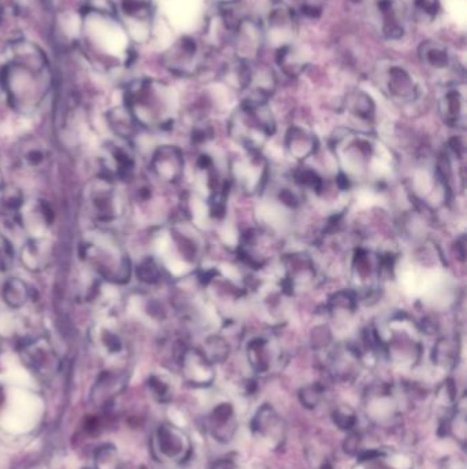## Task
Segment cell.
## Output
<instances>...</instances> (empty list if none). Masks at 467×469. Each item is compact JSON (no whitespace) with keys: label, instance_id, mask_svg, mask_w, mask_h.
<instances>
[{"label":"cell","instance_id":"8992f818","mask_svg":"<svg viewBox=\"0 0 467 469\" xmlns=\"http://www.w3.org/2000/svg\"><path fill=\"white\" fill-rule=\"evenodd\" d=\"M22 360L36 375L43 380H50L58 374L61 361L52 343L43 336L25 342L21 349Z\"/></svg>","mask_w":467,"mask_h":469},{"label":"cell","instance_id":"7a4b0ae2","mask_svg":"<svg viewBox=\"0 0 467 469\" xmlns=\"http://www.w3.org/2000/svg\"><path fill=\"white\" fill-rule=\"evenodd\" d=\"M129 113L136 124L162 128L172 121L175 96L169 87L157 82H144L129 93Z\"/></svg>","mask_w":467,"mask_h":469},{"label":"cell","instance_id":"ba28073f","mask_svg":"<svg viewBox=\"0 0 467 469\" xmlns=\"http://www.w3.org/2000/svg\"><path fill=\"white\" fill-rule=\"evenodd\" d=\"M297 18L286 3L275 0L269 4L265 14V35H269L273 43H279V47L292 43L296 32Z\"/></svg>","mask_w":467,"mask_h":469},{"label":"cell","instance_id":"ffe728a7","mask_svg":"<svg viewBox=\"0 0 467 469\" xmlns=\"http://www.w3.org/2000/svg\"><path fill=\"white\" fill-rule=\"evenodd\" d=\"M18 160L23 168L29 171H40L47 165L50 160V151L43 142L29 137L19 146Z\"/></svg>","mask_w":467,"mask_h":469},{"label":"cell","instance_id":"74e56055","mask_svg":"<svg viewBox=\"0 0 467 469\" xmlns=\"http://www.w3.org/2000/svg\"><path fill=\"white\" fill-rule=\"evenodd\" d=\"M8 269V256L0 250V275Z\"/></svg>","mask_w":467,"mask_h":469},{"label":"cell","instance_id":"277c9868","mask_svg":"<svg viewBox=\"0 0 467 469\" xmlns=\"http://www.w3.org/2000/svg\"><path fill=\"white\" fill-rule=\"evenodd\" d=\"M154 459L166 466L186 463L192 454V442L184 430L173 424L159 425L151 437Z\"/></svg>","mask_w":467,"mask_h":469},{"label":"cell","instance_id":"d6986e66","mask_svg":"<svg viewBox=\"0 0 467 469\" xmlns=\"http://www.w3.org/2000/svg\"><path fill=\"white\" fill-rule=\"evenodd\" d=\"M52 258V247L50 242L40 238H32L22 246L21 260L26 269L39 272L46 269Z\"/></svg>","mask_w":467,"mask_h":469},{"label":"cell","instance_id":"2e32d148","mask_svg":"<svg viewBox=\"0 0 467 469\" xmlns=\"http://www.w3.org/2000/svg\"><path fill=\"white\" fill-rule=\"evenodd\" d=\"M151 168L158 179L166 183L179 182L184 169L183 154L175 146H161L152 154Z\"/></svg>","mask_w":467,"mask_h":469},{"label":"cell","instance_id":"e0dca14e","mask_svg":"<svg viewBox=\"0 0 467 469\" xmlns=\"http://www.w3.org/2000/svg\"><path fill=\"white\" fill-rule=\"evenodd\" d=\"M181 374L186 381L195 387H207L214 381L212 364L206 358V356L193 349H188L180 358Z\"/></svg>","mask_w":467,"mask_h":469},{"label":"cell","instance_id":"836d02e7","mask_svg":"<svg viewBox=\"0 0 467 469\" xmlns=\"http://www.w3.org/2000/svg\"><path fill=\"white\" fill-rule=\"evenodd\" d=\"M332 419L335 424L343 431H352L357 425V413L348 406H337L332 413Z\"/></svg>","mask_w":467,"mask_h":469},{"label":"cell","instance_id":"4dcf8cb0","mask_svg":"<svg viewBox=\"0 0 467 469\" xmlns=\"http://www.w3.org/2000/svg\"><path fill=\"white\" fill-rule=\"evenodd\" d=\"M148 390L152 398L161 403L169 402L173 395V387L170 381L161 375H152L148 379Z\"/></svg>","mask_w":467,"mask_h":469},{"label":"cell","instance_id":"8d00e7d4","mask_svg":"<svg viewBox=\"0 0 467 469\" xmlns=\"http://www.w3.org/2000/svg\"><path fill=\"white\" fill-rule=\"evenodd\" d=\"M210 469H239V466L230 459H221L217 460Z\"/></svg>","mask_w":467,"mask_h":469},{"label":"cell","instance_id":"f1b7e54d","mask_svg":"<svg viewBox=\"0 0 467 469\" xmlns=\"http://www.w3.org/2000/svg\"><path fill=\"white\" fill-rule=\"evenodd\" d=\"M441 11L440 0H413V17L418 22L430 23Z\"/></svg>","mask_w":467,"mask_h":469},{"label":"cell","instance_id":"9a60e30c","mask_svg":"<svg viewBox=\"0 0 467 469\" xmlns=\"http://www.w3.org/2000/svg\"><path fill=\"white\" fill-rule=\"evenodd\" d=\"M207 430L214 441L219 443H229L239 428V420L232 403L221 402L212 408L206 421Z\"/></svg>","mask_w":467,"mask_h":469},{"label":"cell","instance_id":"e575fe53","mask_svg":"<svg viewBox=\"0 0 467 469\" xmlns=\"http://www.w3.org/2000/svg\"><path fill=\"white\" fill-rule=\"evenodd\" d=\"M300 402L307 409H315L324 396V388L319 384H310L300 390Z\"/></svg>","mask_w":467,"mask_h":469},{"label":"cell","instance_id":"d4e9b609","mask_svg":"<svg viewBox=\"0 0 467 469\" xmlns=\"http://www.w3.org/2000/svg\"><path fill=\"white\" fill-rule=\"evenodd\" d=\"M447 428L450 432L454 434V437L465 445L466 441V398L465 395L457 401L451 416L447 423Z\"/></svg>","mask_w":467,"mask_h":469},{"label":"cell","instance_id":"7402d4cb","mask_svg":"<svg viewBox=\"0 0 467 469\" xmlns=\"http://www.w3.org/2000/svg\"><path fill=\"white\" fill-rule=\"evenodd\" d=\"M276 59L281 70L289 77L300 75L306 66V57L292 43L279 47Z\"/></svg>","mask_w":467,"mask_h":469},{"label":"cell","instance_id":"6da1fadb","mask_svg":"<svg viewBox=\"0 0 467 469\" xmlns=\"http://www.w3.org/2000/svg\"><path fill=\"white\" fill-rule=\"evenodd\" d=\"M81 258L91 271L104 282L123 284L129 282L132 265L117 242L106 233H91L81 243Z\"/></svg>","mask_w":467,"mask_h":469},{"label":"cell","instance_id":"ac0fdd59","mask_svg":"<svg viewBox=\"0 0 467 469\" xmlns=\"http://www.w3.org/2000/svg\"><path fill=\"white\" fill-rule=\"evenodd\" d=\"M126 376L122 371H106L97 377L91 391V399L97 408H106L123 391Z\"/></svg>","mask_w":467,"mask_h":469},{"label":"cell","instance_id":"8fae6325","mask_svg":"<svg viewBox=\"0 0 467 469\" xmlns=\"http://www.w3.org/2000/svg\"><path fill=\"white\" fill-rule=\"evenodd\" d=\"M252 432L268 446L277 449L282 445L286 434V424L280 413L270 405H262L251 423Z\"/></svg>","mask_w":467,"mask_h":469},{"label":"cell","instance_id":"4fadbf2b","mask_svg":"<svg viewBox=\"0 0 467 469\" xmlns=\"http://www.w3.org/2000/svg\"><path fill=\"white\" fill-rule=\"evenodd\" d=\"M419 59L422 65L435 76H450L458 72V64L454 52L443 43L429 40L419 47Z\"/></svg>","mask_w":467,"mask_h":469},{"label":"cell","instance_id":"1f68e13d","mask_svg":"<svg viewBox=\"0 0 467 469\" xmlns=\"http://www.w3.org/2000/svg\"><path fill=\"white\" fill-rule=\"evenodd\" d=\"M137 278L146 284H157L161 280V268L152 258H146L136 268Z\"/></svg>","mask_w":467,"mask_h":469},{"label":"cell","instance_id":"603a6c76","mask_svg":"<svg viewBox=\"0 0 467 469\" xmlns=\"http://www.w3.org/2000/svg\"><path fill=\"white\" fill-rule=\"evenodd\" d=\"M1 298L8 307L21 309L30 299V288L18 278H10L1 287Z\"/></svg>","mask_w":467,"mask_h":469},{"label":"cell","instance_id":"7c38bea8","mask_svg":"<svg viewBox=\"0 0 467 469\" xmlns=\"http://www.w3.org/2000/svg\"><path fill=\"white\" fill-rule=\"evenodd\" d=\"M94 346L99 354L108 361H121L128 354L126 339L112 323L101 321L91 332Z\"/></svg>","mask_w":467,"mask_h":469},{"label":"cell","instance_id":"30bf717a","mask_svg":"<svg viewBox=\"0 0 467 469\" xmlns=\"http://www.w3.org/2000/svg\"><path fill=\"white\" fill-rule=\"evenodd\" d=\"M206 62V52L201 44L193 37H183L168 52L166 65L180 75H193Z\"/></svg>","mask_w":467,"mask_h":469},{"label":"cell","instance_id":"d6a6232c","mask_svg":"<svg viewBox=\"0 0 467 469\" xmlns=\"http://www.w3.org/2000/svg\"><path fill=\"white\" fill-rule=\"evenodd\" d=\"M206 358L214 364V363H222L226 360L228 354H229V347L228 343L225 341H222L221 338H211L207 342V349L204 352H201Z\"/></svg>","mask_w":467,"mask_h":469},{"label":"cell","instance_id":"5bb4252c","mask_svg":"<svg viewBox=\"0 0 467 469\" xmlns=\"http://www.w3.org/2000/svg\"><path fill=\"white\" fill-rule=\"evenodd\" d=\"M101 165L111 180H126L132 176L135 169V157L129 149L121 142H108L103 147Z\"/></svg>","mask_w":467,"mask_h":469},{"label":"cell","instance_id":"52a82bcc","mask_svg":"<svg viewBox=\"0 0 467 469\" xmlns=\"http://www.w3.org/2000/svg\"><path fill=\"white\" fill-rule=\"evenodd\" d=\"M370 18L377 30L388 40H399L406 32V10L400 0H372Z\"/></svg>","mask_w":467,"mask_h":469},{"label":"cell","instance_id":"4316f807","mask_svg":"<svg viewBox=\"0 0 467 469\" xmlns=\"http://www.w3.org/2000/svg\"><path fill=\"white\" fill-rule=\"evenodd\" d=\"M347 107L354 115L362 119L373 118L374 111H375L373 99L362 91L350 95V97L347 99Z\"/></svg>","mask_w":467,"mask_h":469},{"label":"cell","instance_id":"ab89813d","mask_svg":"<svg viewBox=\"0 0 467 469\" xmlns=\"http://www.w3.org/2000/svg\"><path fill=\"white\" fill-rule=\"evenodd\" d=\"M217 1H221V3H225V4H230V3H235L236 0H217Z\"/></svg>","mask_w":467,"mask_h":469},{"label":"cell","instance_id":"44dd1931","mask_svg":"<svg viewBox=\"0 0 467 469\" xmlns=\"http://www.w3.org/2000/svg\"><path fill=\"white\" fill-rule=\"evenodd\" d=\"M440 108L447 121L458 124L465 117V91L464 87L450 86L440 100Z\"/></svg>","mask_w":467,"mask_h":469},{"label":"cell","instance_id":"3957f363","mask_svg":"<svg viewBox=\"0 0 467 469\" xmlns=\"http://www.w3.org/2000/svg\"><path fill=\"white\" fill-rule=\"evenodd\" d=\"M87 213L99 225H108L123 214V198L114 180L108 178L95 179L86 189Z\"/></svg>","mask_w":467,"mask_h":469},{"label":"cell","instance_id":"cb8c5ba5","mask_svg":"<svg viewBox=\"0 0 467 469\" xmlns=\"http://www.w3.org/2000/svg\"><path fill=\"white\" fill-rule=\"evenodd\" d=\"M247 356L251 367L258 374H266L270 371L273 364V354L264 341H257L250 343L247 349Z\"/></svg>","mask_w":467,"mask_h":469},{"label":"cell","instance_id":"9c48e42d","mask_svg":"<svg viewBox=\"0 0 467 469\" xmlns=\"http://www.w3.org/2000/svg\"><path fill=\"white\" fill-rule=\"evenodd\" d=\"M265 36L262 23L248 18H241L230 40L235 47L236 58L248 64L257 59L262 51Z\"/></svg>","mask_w":467,"mask_h":469},{"label":"cell","instance_id":"d590c367","mask_svg":"<svg viewBox=\"0 0 467 469\" xmlns=\"http://www.w3.org/2000/svg\"><path fill=\"white\" fill-rule=\"evenodd\" d=\"M344 448L348 454H358L361 450V437L357 432L350 434L348 438L346 439Z\"/></svg>","mask_w":467,"mask_h":469},{"label":"cell","instance_id":"83f0119b","mask_svg":"<svg viewBox=\"0 0 467 469\" xmlns=\"http://www.w3.org/2000/svg\"><path fill=\"white\" fill-rule=\"evenodd\" d=\"M288 142H289V150L297 155L299 158L307 157L312 151L314 146V139L311 135L304 132L300 128H292L288 135Z\"/></svg>","mask_w":467,"mask_h":469},{"label":"cell","instance_id":"f546056e","mask_svg":"<svg viewBox=\"0 0 467 469\" xmlns=\"http://www.w3.org/2000/svg\"><path fill=\"white\" fill-rule=\"evenodd\" d=\"M458 357V347L450 341H440L433 350V363L440 368H453Z\"/></svg>","mask_w":467,"mask_h":469},{"label":"cell","instance_id":"5b68a950","mask_svg":"<svg viewBox=\"0 0 467 469\" xmlns=\"http://www.w3.org/2000/svg\"><path fill=\"white\" fill-rule=\"evenodd\" d=\"M377 79L384 91L396 102L411 103L419 95L417 77L400 62L389 59L378 62Z\"/></svg>","mask_w":467,"mask_h":469},{"label":"cell","instance_id":"484cf974","mask_svg":"<svg viewBox=\"0 0 467 469\" xmlns=\"http://www.w3.org/2000/svg\"><path fill=\"white\" fill-rule=\"evenodd\" d=\"M135 124L132 114L128 108H117L110 113V126L122 139H128L135 133Z\"/></svg>","mask_w":467,"mask_h":469},{"label":"cell","instance_id":"f35d334b","mask_svg":"<svg viewBox=\"0 0 467 469\" xmlns=\"http://www.w3.org/2000/svg\"><path fill=\"white\" fill-rule=\"evenodd\" d=\"M4 179H3V173H1V171H0V192L3 191V188H4V182H3Z\"/></svg>","mask_w":467,"mask_h":469}]
</instances>
